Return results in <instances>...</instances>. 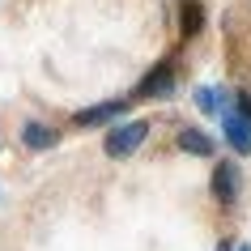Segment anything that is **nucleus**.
Listing matches in <instances>:
<instances>
[{"instance_id":"obj_1","label":"nucleus","mask_w":251,"mask_h":251,"mask_svg":"<svg viewBox=\"0 0 251 251\" xmlns=\"http://www.w3.org/2000/svg\"><path fill=\"white\" fill-rule=\"evenodd\" d=\"M145 136H149L145 119H128V124H119V128L106 132L102 149H106V158H128V153H136V149L145 145Z\"/></svg>"},{"instance_id":"obj_2","label":"nucleus","mask_w":251,"mask_h":251,"mask_svg":"<svg viewBox=\"0 0 251 251\" xmlns=\"http://www.w3.org/2000/svg\"><path fill=\"white\" fill-rule=\"evenodd\" d=\"M222 132L234 153H251V124L238 115L234 106H222Z\"/></svg>"},{"instance_id":"obj_3","label":"nucleus","mask_w":251,"mask_h":251,"mask_svg":"<svg viewBox=\"0 0 251 251\" xmlns=\"http://www.w3.org/2000/svg\"><path fill=\"white\" fill-rule=\"evenodd\" d=\"M238 187H243V175H238V166L222 162V166L213 171V196L222 200V204H230V200H238Z\"/></svg>"},{"instance_id":"obj_4","label":"nucleus","mask_w":251,"mask_h":251,"mask_svg":"<svg viewBox=\"0 0 251 251\" xmlns=\"http://www.w3.org/2000/svg\"><path fill=\"white\" fill-rule=\"evenodd\" d=\"M55 141H60V132H55L51 124H39V119H26L22 124V145L26 149H51Z\"/></svg>"},{"instance_id":"obj_5","label":"nucleus","mask_w":251,"mask_h":251,"mask_svg":"<svg viewBox=\"0 0 251 251\" xmlns=\"http://www.w3.org/2000/svg\"><path fill=\"white\" fill-rule=\"evenodd\" d=\"M175 94V68H153L145 81H141V98H171Z\"/></svg>"},{"instance_id":"obj_6","label":"nucleus","mask_w":251,"mask_h":251,"mask_svg":"<svg viewBox=\"0 0 251 251\" xmlns=\"http://www.w3.org/2000/svg\"><path fill=\"white\" fill-rule=\"evenodd\" d=\"M124 115V102H98V106H90V111H81L73 124L77 128H94V124H106V119H119Z\"/></svg>"},{"instance_id":"obj_7","label":"nucleus","mask_w":251,"mask_h":251,"mask_svg":"<svg viewBox=\"0 0 251 251\" xmlns=\"http://www.w3.org/2000/svg\"><path fill=\"white\" fill-rule=\"evenodd\" d=\"M179 149H183V153L209 158V153H213V136H204L200 128H183V132H179Z\"/></svg>"},{"instance_id":"obj_8","label":"nucleus","mask_w":251,"mask_h":251,"mask_svg":"<svg viewBox=\"0 0 251 251\" xmlns=\"http://www.w3.org/2000/svg\"><path fill=\"white\" fill-rule=\"evenodd\" d=\"M196 106L204 115H213V111H222V94L213 90V85H204V90H196Z\"/></svg>"},{"instance_id":"obj_9","label":"nucleus","mask_w":251,"mask_h":251,"mask_svg":"<svg viewBox=\"0 0 251 251\" xmlns=\"http://www.w3.org/2000/svg\"><path fill=\"white\" fill-rule=\"evenodd\" d=\"M187 22H183V30H187V34H192V30H200V17H204V13H200V4H187Z\"/></svg>"},{"instance_id":"obj_10","label":"nucleus","mask_w":251,"mask_h":251,"mask_svg":"<svg viewBox=\"0 0 251 251\" xmlns=\"http://www.w3.org/2000/svg\"><path fill=\"white\" fill-rule=\"evenodd\" d=\"M234 251H251V243H238V247H234Z\"/></svg>"},{"instance_id":"obj_11","label":"nucleus","mask_w":251,"mask_h":251,"mask_svg":"<svg viewBox=\"0 0 251 251\" xmlns=\"http://www.w3.org/2000/svg\"><path fill=\"white\" fill-rule=\"evenodd\" d=\"M217 251H230V243H222V247H217Z\"/></svg>"}]
</instances>
